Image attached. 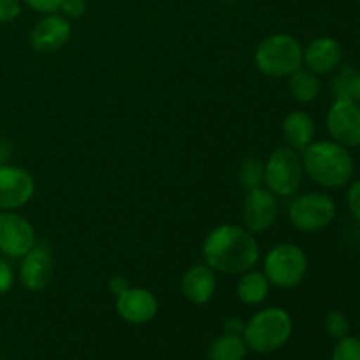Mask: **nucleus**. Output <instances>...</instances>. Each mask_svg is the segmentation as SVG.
I'll return each instance as SVG.
<instances>
[{
    "label": "nucleus",
    "instance_id": "1",
    "mask_svg": "<svg viewBox=\"0 0 360 360\" xmlns=\"http://www.w3.org/2000/svg\"><path fill=\"white\" fill-rule=\"evenodd\" d=\"M202 260L214 273L243 274L259 264L260 245L248 229L221 224L204 239Z\"/></svg>",
    "mask_w": 360,
    "mask_h": 360
},
{
    "label": "nucleus",
    "instance_id": "2",
    "mask_svg": "<svg viewBox=\"0 0 360 360\" xmlns=\"http://www.w3.org/2000/svg\"><path fill=\"white\" fill-rule=\"evenodd\" d=\"M304 174L323 188H341L354 178L355 162L350 150L336 141H313L301 151Z\"/></svg>",
    "mask_w": 360,
    "mask_h": 360
},
{
    "label": "nucleus",
    "instance_id": "3",
    "mask_svg": "<svg viewBox=\"0 0 360 360\" xmlns=\"http://www.w3.org/2000/svg\"><path fill=\"white\" fill-rule=\"evenodd\" d=\"M292 329L294 323L287 309L267 306L245 323L243 340L250 350L257 354H271L280 350L290 340Z\"/></svg>",
    "mask_w": 360,
    "mask_h": 360
},
{
    "label": "nucleus",
    "instance_id": "4",
    "mask_svg": "<svg viewBox=\"0 0 360 360\" xmlns=\"http://www.w3.org/2000/svg\"><path fill=\"white\" fill-rule=\"evenodd\" d=\"M301 42L290 34H273L259 42L255 65L267 77H288L302 67Z\"/></svg>",
    "mask_w": 360,
    "mask_h": 360
},
{
    "label": "nucleus",
    "instance_id": "5",
    "mask_svg": "<svg viewBox=\"0 0 360 360\" xmlns=\"http://www.w3.org/2000/svg\"><path fill=\"white\" fill-rule=\"evenodd\" d=\"M308 273V255L294 243H280L267 252L264 259V274L278 288H295Z\"/></svg>",
    "mask_w": 360,
    "mask_h": 360
},
{
    "label": "nucleus",
    "instance_id": "6",
    "mask_svg": "<svg viewBox=\"0 0 360 360\" xmlns=\"http://www.w3.org/2000/svg\"><path fill=\"white\" fill-rule=\"evenodd\" d=\"M302 169L301 153L290 146L276 148L264 162V186L276 197H290L301 188Z\"/></svg>",
    "mask_w": 360,
    "mask_h": 360
},
{
    "label": "nucleus",
    "instance_id": "7",
    "mask_svg": "<svg viewBox=\"0 0 360 360\" xmlns=\"http://www.w3.org/2000/svg\"><path fill=\"white\" fill-rule=\"evenodd\" d=\"M338 213L336 202L322 192H308L295 197L288 207L290 224L301 232H319L329 227Z\"/></svg>",
    "mask_w": 360,
    "mask_h": 360
},
{
    "label": "nucleus",
    "instance_id": "8",
    "mask_svg": "<svg viewBox=\"0 0 360 360\" xmlns=\"http://www.w3.org/2000/svg\"><path fill=\"white\" fill-rule=\"evenodd\" d=\"M326 125L333 141L345 148L360 146V104L350 97L333 102L326 116Z\"/></svg>",
    "mask_w": 360,
    "mask_h": 360
},
{
    "label": "nucleus",
    "instance_id": "9",
    "mask_svg": "<svg viewBox=\"0 0 360 360\" xmlns=\"http://www.w3.org/2000/svg\"><path fill=\"white\" fill-rule=\"evenodd\" d=\"M37 245L35 229L18 211H0V253L21 259Z\"/></svg>",
    "mask_w": 360,
    "mask_h": 360
},
{
    "label": "nucleus",
    "instance_id": "10",
    "mask_svg": "<svg viewBox=\"0 0 360 360\" xmlns=\"http://www.w3.org/2000/svg\"><path fill=\"white\" fill-rule=\"evenodd\" d=\"M35 193L34 176L20 165L0 167V211H18L27 206Z\"/></svg>",
    "mask_w": 360,
    "mask_h": 360
},
{
    "label": "nucleus",
    "instance_id": "11",
    "mask_svg": "<svg viewBox=\"0 0 360 360\" xmlns=\"http://www.w3.org/2000/svg\"><path fill=\"white\" fill-rule=\"evenodd\" d=\"M53 276H55V257L51 248L37 241L30 252L21 257L18 278L28 292H41L51 283Z\"/></svg>",
    "mask_w": 360,
    "mask_h": 360
},
{
    "label": "nucleus",
    "instance_id": "12",
    "mask_svg": "<svg viewBox=\"0 0 360 360\" xmlns=\"http://www.w3.org/2000/svg\"><path fill=\"white\" fill-rule=\"evenodd\" d=\"M278 218V197L266 186L248 190L243 200V224L252 234L269 231Z\"/></svg>",
    "mask_w": 360,
    "mask_h": 360
},
{
    "label": "nucleus",
    "instance_id": "13",
    "mask_svg": "<svg viewBox=\"0 0 360 360\" xmlns=\"http://www.w3.org/2000/svg\"><path fill=\"white\" fill-rule=\"evenodd\" d=\"M72 37V25L63 14H44L30 32V46L37 53H55L62 49Z\"/></svg>",
    "mask_w": 360,
    "mask_h": 360
},
{
    "label": "nucleus",
    "instance_id": "14",
    "mask_svg": "<svg viewBox=\"0 0 360 360\" xmlns=\"http://www.w3.org/2000/svg\"><path fill=\"white\" fill-rule=\"evenodd\" d=\"M116 311L125 322L144 326L157 316L158 299L148 288L129 287L116 295Z\"/></svg>",
    "mask_w": 360,
    "mask_h": 360
},
{
    "label": "nucleus",
    "instance_id": "15",
    "mask_svg": "<svg viewBox=\"0 0 360 360\" xmlns=\"http://www.w3.org/2000/svg\"><path fill=\"white\" fill-rule=\"evenodd\" d=\"M343 62V48L333 37H316L302 51V67L323 76L340 69Z\"/></svg>",
    "mask_w": 360,
    "mask_h": 360
},
{
    "label": "nucleus",
    "instance_id": "16",
    "mask_svg": "<svg viewBox=\"0 0 360 360\" xmlns=\"http://www.w3.org/2000/svg\"><path fill=\"white\" fill-rule=\"evenodd\" d=\"M217 287V274L204 262L188 267L181 278L183 295H185L186 301L197 306L207 304L213 299Z\"/></svg>",
    "mask_w": 360,
    "mask_h": 360
},
{
    "label": "nucleus",
    "instance_id": "17",
    "mask_svg": "<svg viewBox=\"0 0 360 360\" xmlns=\"http://www.w3.org/2000/svg\"><path fill=\"white\" fill-rule=\"evenodd\" d=\"M315 120L306 111H290L281 123L285 143L299 153L315 141Z\"/></svg>",
    "mask_w": 360,
    "mask_h": 360
},
{
    "label": "nucleus",
    "instance_id": "18",
    "mask_svg": "<svg viewBox=\"0 0 360 360\" xmlns=\"http://www.w3.org/2000/svg\"><path fill=\"white\" fill-rule=\"evenodd\" d=\"M269 288L271 283L266 274H264V271L250 269L246 273H243L241 278L238 280L236 294H238V299L243 304L259 306L267 299Z\"/></svg>",
    "mask_w": 360,
    "mask_h": 360
},
{
    "label": "nucleus",
    "instance_id": "19",
    "mask_svg": "<svg viewBox=\"0 0 360 360\" xmlns=\"http://www.w3.org/2000/svg\"><path fill=\"white\" fill-rule=\"evenodd\" d=\"M288 91L292 97L301 104H309V102L316 101L322 91V83H320L319 74L311 72L306 67L294 70L288 76Z\"/></svg>",
    "mask_w": 360,
    "mask_h": 360
},
{
    "label": "nucleus",
    "instance_id": "20",
    "mask_svg": "<svg viewBox=\"0 0 360 360\" xmlns=\"http://www.w3.org/2000/svg\"><path fill=\"white\" fill-rule=\"evenodd\" d=\"M248 354L243 336H231V334H221L211 343L207 357L210 360H245Z\"/></svg>",
    "mask_w": 360,
    "mask_h": 360
},
{
    "label": "nucleus",
    "instance_id": "21",
    "mask_svg": "<svg viewBox=\"0 0 360 360\" xmlns=\"http://www.w3.org/2000/svg\"><path fill=\"white\" fill-rule=\"evenodd\" d=\"M239 181L246 192L264 186V162L257 157L246 158L239 169Z\"/></svg>",
    "mask_w": 360,
    "mask_h": 360
},
{
    "label": "nucleus",
    "instance_id": "22",
    "mask_svg": "<svg viewBox=\"0 0 360 360\" xmlns=\"http://www.w3.org/2000/svg\"><path fill=\"white\" fill-rule=\"evenodd\" d=\"M323 327H326V333L330 338L341 340V338L348 336V333H350V320H348V316L345 313L330 311L326 316V320H323Z\"/></svg>",
    "mask_w": 360,
    "mask_h": 360
},
{
    "label": "nucleus",
    "instance_id": "23",
    "mask_svg": "<svg viewBox=\"0 0 360 360\" xmlns=\"http://www.w3.org/2000/svg\"><path fill=\"white\" fill-rule=\"evenodd\" d=\"M333 360H360V338L345 336L338 340Z\"/></svg>",
    "mask_w": 360,
    "mask_h": 360
},
{
    "label": "nucleus",
    "instance_id": "24",
    "mask_svg": "<svg viewBox=\"0 0 360 360\" xmlns=\"http://www.w3.org/2000/svg\"><path fill=\"white\" fill-rule=\"evenodd\" d=\"M14 281H16V276H14L13 266L0 257V295L9 294L11 288L14 287Z\"/></svg>",
    "mask_w": 360,
    "mask_h": 360
},
{
    "label": "nucleus",
    "instance_id": "25",
    "mask_svg": "<svg viewBox=\"0 0 360 360\" xmlns=\"http://www.w3.org/2000/svg\"><path fill=\"white\" fill-rule=\"evenodd\" d=\"M21 14V0H0V23H11Z\"/></svg>",
    "mask_w": 360,
    "mask_h": 360
},
{
    "label": "nucleus",
    "instance_id": "26",
    "mask_svg": "<svg viewBox=\"0 0 360 360\" xmlns=\"http://www.w3.org/2000/svg\"><path fill=\"white\" fill-rule=\"evenodd\" d=\"M21 2H25V6L30 7V9L35 11V13L53 14V13H58L63 0H21Z\"/></svg>",
    "mask_w": 360,
    "mask_h": 360
},
{
    "label": "nucleus",
    "instance_id": "27",
    "mask_svg": "<svg viewBox=\"0 0 360 360\" xmlns=\"http://www.w3.org/2000/svg\"><path fill=\"white\" fill-rule=\"evenodd\" d=\"M354 74H355V70L352 65H347L345 69H341V72L338 74L336 79H334V83H333V90H334V95H336V98L347 97L348 81H350V77L354 76Z\"/></svg>",
    "mask_w": 360,
    "mask_h": 360
},
{
    "label": "nucleus",
    "instance_id": "28",
    "mask_svg": "<svg viewBox=\"0 0 360 360\" xmlns=\"http://www.w3.org/2000/svg\"><path fill=\"white\" fill-rule=\"evenodd\" d=\"M65 18H81L86 13V0H63L60 7Z\"/></svg>",
    "mask_w": 360,
    "mask_h": 360
},
{
    "label": "nucleus",
    "instance_id": "29",
    "mask_svg": "<svg viewBox=\"0 0 360 360\" xmlns=\"http://www.w3.org/2000/svg\"><path fill=\"white\" fill-rule=\"evenodd\" d=\"M347 202H348V207H350L352 214L355 217V220L360 224V179H357L355 183H352V186L348 188Z\"/></svg>",
    "mask_w": 360,
    "mask_h": 360
},
{
    "label": "nucleus",
    "instance_id": "30",
    "mask_svg": "<svg viewBox=\"0 0 360 360\" xmlns=\"http://www.w3.org/2000/svg\"><path fill=\"white\" fill-rule=\"evenodd\" d=\"M245 333V322L238 316H231L225 320L224 323V334H231V336H243Z\"/></svg>",
    "mask_w": 360,
    "mask_h": 360
},
{
    "label": "nucleus",
    "instance_id": "31",
    "mask_svg": "<svg viewBox=\"0 0 360 360\" xmlns=\"http://www.w3.org/2000/svg\"><path fill=\"white\" fill-rule=\"evenodd\" d=\"M347 97L354 98L355 102L360 104V72H357V70H355V74L350 77V81H348Z\"/></svg>",
    "mask_w": 360,
    "mask_h": 360
},
{
    "label": "nucleus",
    "instance_id": "32",
    "mask_svg": "<svg viewBox=\"0 0 360 360\" xmlns=\"http://www.w3.org/2000/svg\"><path fill=\"white\" fill-rule=\"evenodd\" d=\"M129 287H130V283H129V280H127L125 276H120V274H118V276L109 278V290L115 294V297H116V295L122 294L123 290H127Z\"/></svg>",
    "mask_w": 360,
    "mask_h": 360
},
{
    "label": "nucleus",
    "instance_id": "33",
    "mask_svg": "<svg viewBox=\"0 0 360 360\" xmlns=\"http://www.w3.org/2000/svg\"><path fill=\"white\" fill-rule=\"evenodd\" d=\"M11 157H13V144L4 139V137H0V167L9 164Z\"/></svg>",
    "mask_w": 360,
    "mask_h": 360
},
{
    "label": "nucleus",
    "instance_id": "34",
    "mask_svg": "<svg viewBox=\"0 0 360 360\" xmlns=\"http://www.w3.org/2000/svg\"><path fill=\"white\" fill-rule=\"evenodd\" d=\"M220 2H225V4H232V2H236V0H220Z\"/></svg>",
    "mask_w": 360,
    "mask_h": 360
},
{
    "label": "nucleus",
    "instance_id": "35",
    "mask_svg": "<svg viewBox=\"0 0 360 360\" xmlns=\"http://www.w3.org/2000/svg\"><path fill=\"white\" fill-rule=\"evenodd\" d=\"M0 340H2V333H0Z\"/></svg>",
    "mask_w": 360,
    "mask_h": 360
}]
</instances>
